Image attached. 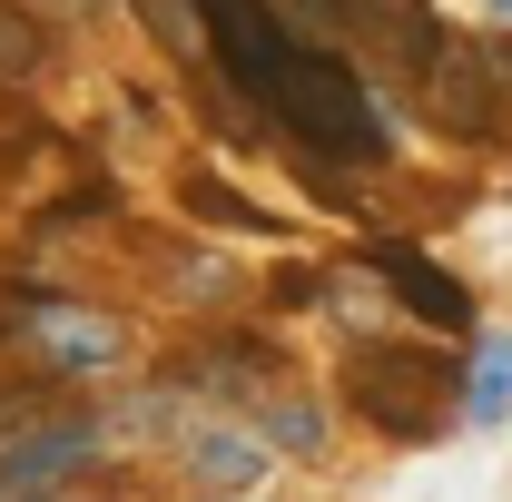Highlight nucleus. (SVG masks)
Listing matches in <instances>:
<instances>
[{"mask_svg": "<svg viewBox=\"0 0 512 502\" xmlns=\"http://www.w3.org/2000/svg\"><path fill=\"white\" fill-rule=\"evenodd\" d=\"M276 109H286L296 128H316V138H335V148H355V158H365V148H384V128L365 119L355 79L325 60V50H296V60H286V79H276Z\"/></svg>", "mask_w": 512, "mask_h": 502, "instance_id": "obj_1", "label": "nucleus"}, {"mask_svg": "<svg viewBox=\"0 0 512 502\" xmlns=\"http://www.w3.org/2000/svg\"><path fill=\"white\" fill-rule=\"evenodd\" d=\"M355 404L375 414L384 434L424 443L444 424V355H365L355 365Z\"/></svg>", "mask_w": 512, "mask_h": 502, "instance_id": "obj_2", "label": "nucleus"}, {"mask_svg": "<svg viewBox=\"0 0 512 502\" xmlns=\"http://www.w3.org/2000/svg\"><path fill=\"white\" fill-rule=\"evenodd\" d=\"M99 463V434L89 424H30V434L0 443V493H60Z\"/></svg>", "mask_w": 512, "mask_h": 502, "instance_id": "obj_3", "label": "nucleus"}, {"mask_svg": "<svg viewBox=\"0 0 512 502\" xmlns=\"http://www.w3.org/2000/svg\"><path fill=\"white\" fill-rule=\"evenodd\" d=\"M266 473H276L266 424H197L188 434V483H207V493H256Z\"/></svg>", "mask_w": 512, "mask_h": 502, "instance_id": "obj_4", "label": "nucleus"}, {"mask_svg": "<svg viewBox=\"0 0 512 502\" xmlns=\"http://www.w3.org/2000/svg\"><path fill=\"white\" fill-rule=\"evenodd\" d=\"M30 335H40V355L60 365V375H109L128 355V325L119 315H79V306H40L30 315Z\"/></svg>", "mask_w": 512, "mask_h": 502, "instance_id": "obj_5", "label": "nucleus"}, {"mask_svg": "<svg viewBox=\"0 0 512 502\" xmlns=\"http://www.w3.org/2000/svg\"><path fill=\"white\" fill-rule=\"evenodd\" d=\"M463 414H473V424H503V414H512V325H493V345L473 355V375H463Z\"/></svg>", "mask_w": 512, "mask_h": 502, "instance_id": "obj_6", "label": "nucleus"}, {"mask_svg": "<svg viewBox=\"0 0 512 502\" xmlns=\"http://www.w3.org/2000/svg\"><path fill=\"white\" fill-rule=\"evenodd\" d=\"M256 424L276 434V453H296V463H316V453H325V404H306V394H266Z\"/></svg>", "mask_w": 512, "mask_h": 502, "instance_id": "obj_7", "label": "nucleus"}, {"mask_svg": "<svg viewBox=\"0 0 512 502\" xmlns=\"http://www.w3.org/2000/svg\"><path fill=\"white\" fill-rule=\"evenodd\" d=\"M40 69H50V30L0 0V79H40Z\"/></svg>", "mask_w": 512, "mask_h": 502, "instance_id": "obj_8", "label": "nucleus"}, {"mask_svg": "<svg viewBox=\"0 0 512 502\" xmlns=\"http://www.w3.org/2000/svg\"><path fill=\"white\" fill-rule=\"evenodd\" d=\"M384 276H394V296H424V315H434V325H463V296H453V286H434V266L384 256Z\"/></svg>", "mask_w": 512, "mask_h": 502, "instance_id": "obj_9", "label": "nucleus"}, {"mask_svg": "<svg viewBox=\"0 0 512 502\" xmlns=\"http://www.w3.org/2000/svg\"><path fill=\"white\" fill-rule=\"evenodd\" d=\"M483 20H512V0H483Z\"/></svg>", "mask_w": 512, "mask_h": 502, "instance_id": "obj_10", "label": "nucleus"}, {"mask_svg": "<svg viewBox=\"0 0 512 502\" xmlns=\"http://www.w3.org/2000/svg\"><path fill=\"white\" fill-rule=\"evenodd\" d=\"M0 424H10V394H0Z\"/></svg>", "mask_w": 512, "mask_h": 502, "instance_id": "obj_11", "label": "nucleus"}]
</instances>
